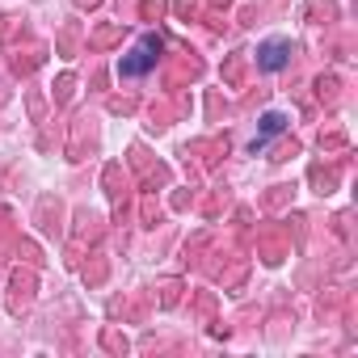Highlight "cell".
Listing matches in <instances>:
<instances>
[{"label": "cell", "mask_w": 358, "mask_h": 358, "mask_svg": "<svg viewBox=\"0 0 358 358\" xmlns=\"http://www.w3.org/2000/svg\"><path fill=\"white\" fill-rule=\"evenodd\" d=\"M287 55H291V47H287L282 38H274V43H262V47H257V64H262L266 72H278V68L287 64Z\"/></svg>", "instance_id": "obj_2"}, {"label": "cell", "mask_w": 358, "mask_h": 358, "mask_svg": "<svg viewBox=\"0 0 358 358\" xmlns=\"http://www.w3.org/2000/svg\"><path fill=\"white\" fill-rule=\"evenodd\" d=\"M282 127H287V118H282V114H266V118H262V135L253 139V152H257V148H266V143H270Z\"/></svg>", "instance_id": "obj_3"}, {"label": "cell", "mask_w": 358, "mask_h": 358, "mask_svg": "<svg viewBox=\"0 0 358 358\" xmlns=\"http://www.w3.org/2000/svg\"><path fill=\"white\" fill-rule=\"evenodd\" d=\"M156 55H160V38H143V43H135V47L122 55L118 72H122V76H148V72L156 68Z\"/></svg>", "instance_id": "obj_1"}]
</instances>
